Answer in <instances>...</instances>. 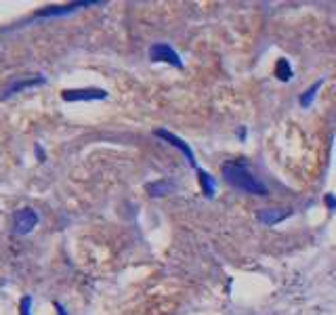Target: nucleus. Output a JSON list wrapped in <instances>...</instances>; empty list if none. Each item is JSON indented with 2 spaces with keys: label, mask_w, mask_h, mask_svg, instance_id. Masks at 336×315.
<instances>
[{
  "label": "nucleus",
  "mask_w": 336,
  "mask_h": 315,
  "mask_svg": "<svg viewBox=\"0 0 336 315\" xmlns=\"http://www.w3.org/2000/svg\"><path fill=\"white\" fill-rule=\"evenodd\" d=\"M326 202H328V206H330L332 210L336 208V198H334V195H326Z\"/></svg>",
  "instance_id": "obj_14"
},
{
  "label": "nucleus",
  "mask_w": 336,
  "mask_h": 315,
  "mask_svg": "<svg viewBox=\"0 0 336 315\" xmlns=\"http://www.w3.org/2000/svg\"><path fill=\"white\" fill-rule=\"evenodd\" d=\"M145 189H147V193L151 198H162V195H168V193L174 191V183H170V181H155V183H147Z\"/></svg>",
  "instance_id": "obj_8"
},
{
  "label": "nucleus",
  "mask_w": 336,
  "mask_h": 315,
  "mask_svg": "<svg viewBox=\"0 0 336 315\" xmlns=\"http://www.w3.org/2000/svg\"><path fill=\"white\" fill-rule=\"evenodd\" d=\"M30 305H32L30 297H26L24 301H21V315H30Z\"/></svg>",
  "instance_id": "obj_13"
},
{
  "label": "nucleus",
  "mask_w": 336,
  "mask_h": 315,
  "mask_svg": "<svg viewBox=\"0 0 336 315\" xmlns=\"http://www.w3.org/2000/svg\"><path fill=\"white\" fill-rule=\"evenodd\" d=\"M197 176H200V185H202V191H204V195L214 198V193H216V183H214V179H212L208 172H204L202 168H197Z\"/></svg>",
  "instance_id": "obj_9"
},
{
  "label": "nucleus",
  "mask_w": 336,
  "mask_h": 315,
  "mask_svg": "<svg viewBox=\"0 0 336 315\" xmlns=\"http://www.w3.org/2000/svg\"><path fill=\"white\" fill-rule=\"evenodd\" d=\"M275 76L282 80V82H288V80H292V67H290V61L288 59H280L278 65H275Z\"/></svg>",
  "instance_id": "obj_10"
},
{
  "label": "nucleus",
  "mask_w": 336,
  "mask_h": 315,
  "mask_svg": "<svg viewBox=\"0 0 336 315\" xmlns=\"http://www.w3.org/2000/svg\"><path fill=\"white\" fill-rule=\"evenodd\" d=\"M153 134H155V137H160V139H164L166 143H170L172 147H176L179 151H181V153L187 158V164H189V166H193V168H197L195 155H193L191 147H189V145H187L183 139H179L174 132H170V130H164V128H158V130H153Z\"/></svg>",
  "instance_id": "obj_3"
},
{
  "label": "nucleus",
  "mask_w": 336,
  "mask_h": 315,
  "mask_svg": "<svg viewBox=\"0 0 336 315\" xmlns=\"http://www.w3.org/2000/svg\"><path fill=\"white\" fill-rule=\"evenodd\" d=\"M223 179L235 189L250 193V195H269L267 185L261 181L259 176H254L248 166L244 162H227L223 164Z\"/></svg>",
  "instance_id": "obj_1"
},
{
  "label": "nucleus",
  "mask_w": 336,
  "mask_h": 315,
  "mask_svg": "<svg viewBox=\"0 0 336 315\" xmlns=\"http://www.w3.org/2000/svg\"><path fill=\"white\" fill-rule=\"evenodd\" d=\"M38 212L32 208H24L15 214V233L17 235H28L34 231V227L38 225Z\"/></svg>",
  "instance_id": "obj_5"
},
{
  "label": "nucleus",
  "mask_w": 336,
  "mask_h": 315,
  "mask_svg": "<svg viewBox=\"0 0 336 315\" xmlns=\"http://www.w3.org/2000/svg\"><path fill=\"white\" fill-rule=\"evenodd\" d=\"M63 101H99L107 99V93L103 88H72V91L61 93Z\"/></svg>",
  "instance_id": "obj_4"
},
{
  "label": "nucleus",
  "mask_w": 336,
  "mask_h": 315,
  "mask_svg": "<svg viewBox=\"0 0 336 315\" xmlns=\"http://www.w3.org/2000/svg\"><path fill=\"white\" fill-rule=\"evenodd\" d=\"M44 82V78H38V80H26V82H15V84H11L7 91H5V95H3V99H7V97H11L15 91H21V88H26V86H34V84H42Z\"/></svg>",
  "instance_id": "obj_12"
},
{
  "label": "nucleus",
  "mask_w": 336,
  "mask_h": 315,
  "mask_svg": "<svg viewBox=\"0 0 336 315\" xmlns=\"http://www.w3.org/2000/svg\"><path fill=\"white\" fill-rule=\"evenodd\" d=\"M322 84H324V80H318L315 84H313L309 91H305L301 97H299V103H301V107H309L311 103H313V99H315V95H318V91L322 88Z\"/></svg>",
  "instance_id": "obj_11"
},
{
  "label": "nucleus",
  "mask_w": 336,
  "mask_h": 315,
  "mask_svg": "<svg viewBox=\"0 0 336 315\" xmlns=\"http://www.w3.org/2000/svg\"><path fill=\"white\" fill-rule=\"evenodd\" d=\"M256 216L263 225H275L286 221L288 216H292V208H263Z\"/></svg>",
  "instance_id": "obj_6"
},
{
  "label": "nucleus",
  "mask_w": 336,
  "mask_h": 315,
  "mask_svg": "<svg viewBox=\"0 0 336 315\" xmlns=\"http://www.w3.org/2000/svg\"><path fill=\"white\" fill-rule=\"evenodd\" d=\"M101 3H74V5H67V7H49L38 13V17H61V15H70L76 13L78 9H86V7H95Z\"/></svg>",
  "instance_id": "obj_7"
},
{
  "label": "nucleus",
  "mask_w": 336,
  "mask_h": 315,
  "mask_svg": "<svg viewBox=\"0 0 336 315\" xmlns=\"http://www.w3.org/2000/svg\"><path fill=\"white\" fill-rule=\"evenodd\" d=\"M149 59H151V61L170 63V65L179 67V70L183 67V59L179 57V53L170 47V44H166V42H155V44H151V47H149Z\"/></svg>",
  "instance_id": "obj_2"
}]
</instances>
